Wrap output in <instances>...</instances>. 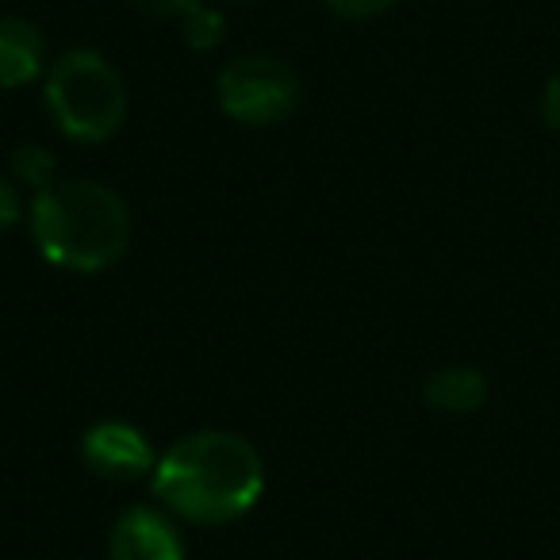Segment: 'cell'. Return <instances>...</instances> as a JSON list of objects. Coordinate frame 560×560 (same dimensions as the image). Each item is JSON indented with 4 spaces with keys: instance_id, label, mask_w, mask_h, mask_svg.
<instances>
[{
    "instance_id": "6da1fadb",
    "label": "cell",
    "mask_w": 560,
    "mask_h": 560,
    "mask_svg": "<svg viewBox=\"0 0 560 560\" xmlns=\"http://www.w3.org/2000/svg\"><path fill=\"white\" fill-rule=\"evenodd\" d=\"M150 483L165 511L177 518L196 526H226L257 506L265 491V465L242 434L196 430L158 457Z\"/></svg>"
},
{
    "instance_id": "7a4b0ae2",
    "label": "cell",
    "mask_w": 560,
    "mask_h": 560,
    "mask_svg": "<svg viewBox=\"0 0 560 560\" xmlns=\"http://www.w3.org/2000/svg\"><path fill=\"white\" fill-rule=\"evenodd\" d=\"M32 238L66 272H104L131 246V208L101 180H62L35 192Z\"/></svg>"
},
{
    "instance_id": "3957f363",
    "label": "cell",
    "mask_w": 560,
    "mask_h": 560,
    "mask_svg": "<svg viewBox=\"0 0 560 560\" xmlns=\"http://www.w3.org/2000/svg\"><path fill=\"white\" fill-rule=\"evenodd\" d=\"M47 108L73 142H108L127 119V85L101 50L73 47L47 70Z\"/></svg>"
},
{
    "instance_id": "277c9868",
    "label": "cell",
    "mask_w": 560,
    "mask_h": 560,
    "mask_svg": "<svg viewBox=\"0 0 560 560\" xmlns=\"http://www.w3.org/2000/svg\"><path fill=\"white\" fill-rule=\"evenodd\" d=\"M215 96L234 124L272 127L296 116L304 104V81L289 62L272 55H242L219 73Z\"/></svg>"
},
{
    "instance_id": "5b68a950",
    "label": "cell",
    "mask_w": 560,
    "mask_h": 560,
    "mask_svg": "<svg viewBox=\"0 0 560 560\" xmlns=\"http://www.w3.org/2000/svg\"><path fill=\"white\" fill-rule=\"evenodd\" d=\"M81 457L85 465L93 468L96 476L104 480H116V483H131L142 480V476H154V445L147 442L139 427L131 422H119V419H104L96 427L85 430L81 438Z\"/></svg>"
},
{
    "instance_id": "8992f818",
    "label": "cell",
    "mask_w": 560,
    "mask_h": 560,
    "mask_svg": "<svg viewBox=\"0 0 560 560\" xmlns=\"http://www.w3.org/2000/svg\"><path fill=\"white\" fill-rule=\"evenodd\" d=\"M108 560H185V537L158 506H127L112 526Z\"/></svg>"
},
{
    "instance_id": "52a82bcc",
    "label": "cell",
    "mask_w": 560,
    "mask_h": 560,
    "mask_svg": "<svg viewBox=\"0 0 560 560\" xmlns=\"http://www.w3.org/2000/svg\"><path fill=\"white\" fill-rule=\"evenodd\" d=\"M47 70V39L24 16H0V89H24Z\"/></svg>"
},
{
    "instance_id": "ba28073f",
    "label": "cell",
    "mask_w": 560,
    "mask_h": 560,
    "mask_svg": "<svg viewBox=\"0 0 560 560\" xmlns=\"http://www.w3.org/2000/svg\"><path fill=\"white\" fill-rule=\"evenodd\" d=\"M488 376L472 365H445L422 381V399L427 407L442 415H476L488 404Z\"/></svg>"
},
{
    "instance_id": "9c48e42d",
    "label": "cell",
    "mask_w": 560,
    "mask_h": 560,
    "mask_svg": "<svg viewBox=\"0 0 560 560\" xmlns=\"http://www.w3.org/2000/svg\"><path fill=\"white\" fill-rule=\"evenodd\" d=\"M12 173L16 185H27L32 192H47L50 185H58V162L47 147H20L12 154Z\"/></svg>"
},
{
    "instance_id": "30bf717a",
    "label": "cell",
    "mask_w": 560,
    "mask_h": 560,
    "mask_svg": "<svg viewBox=\"0 0 560 560\" xmlns=\"http://www.w3.org/2000/svg\"><path fill=\"white\" fill-rule=\"evenodd\" d=\"M185 24V43L192 50H215L219 43H223V35H226V20H223V12H215V9H208V4H200V9L192 12V16H185L180 20Z\"/></svg>"
},
{
    "instance_id": "8fae6325",
    "label": "cell",
    "mask_w": 560,
    "mask_h": 560,
    "mask_svg": "<svg viewBox=\"0 0 560 560\" xmlns=\"http://www.w3.org/2000/svg\"><path fill=\"white\" fill-rule=\"evenodd\" d=\"M131 4L154 20H185L200 9L203 0H131Z\"/></svg>"
},
{
    "instance_id": "7c38bea8",
    "label": "cell",
    "mask_w": 560,
    "mask_h": 560,
    "mask_svg": "<svg viewBox=\"0 0 560 560\" xmlns=\"http://www.w3.org/2000/svg\"><path fill=\"white\" fill-rule=\"evenodd\" d=\"M335 16H346V20H373L381 12H388L396 0H323Z\"/></svg>"
},
{
    "instance_id": "4fadbf2b",
    "label": "cell",
    "mask_w": 560,
    "mask_h": 560,
    "mask_svg": "<svg viewBox=\"0 0 560 560\" xmlns=\"http://www.w3.org/2000/svg\"><path fill=\"white\" fill-rule=\"evenodd\" d=\"M24 219V200H20V188L12 180L0 177V234L12 231V226Z\"/></svg>"
},
{
    "instance_id": "5bb4252c",
    "label": "cell",
    "mask_w": 560,
    "mask_h": 560,
    "mask_svg": "<svg viewBox=\"0 0 560 560\" xmlns=\"http://www.w3.org/2000/svg\"><path fill=\"white\" fill-rule=\"evenodd\" d=\"M541 119L552 127V131H560V70L552 73L541 89Z\"/></svg>"
}]
</instances>
